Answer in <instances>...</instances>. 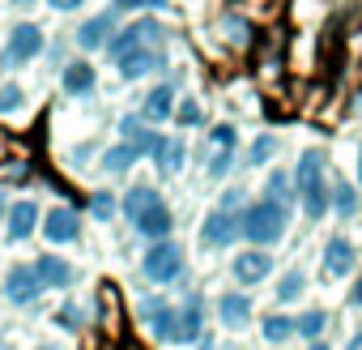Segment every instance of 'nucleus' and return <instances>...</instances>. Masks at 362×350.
<instances>
[{
	"label": "nucleus",
	"instance_id": "nucleus-1",
	"mask_svg": "<svg viewBox=\"0 0 362 350\" xmlns=\"http://www.w3.org/2000/svg\"><path fill=\"white\" fill-rule=\"evenodd\" d=\"M286 222H290L286 205H277V201H256V205H247V210L239 214V235L252 239L256 248H269V244H277V239L286 235Z\"/></svg>",
	"mask_w": 362,
	"mask_h": 350
},
{
	"label": "nucleus",
	"instance_id": "nucleus-2",
	"mask_svg": "<svg viewBox=\"0 0 362 350\" xmlns=\"http://www.w3.org/2000/svg\"><path fill=\"white\" fill-rule=\"evenodd\" d=\"M298 197H303L307 218L328 214V184H324V154L320 149H307L298 162Z\"/></svg>",
	"mask_w": 362,
	"mask_h": 350
},
{
	"label": "nucleus",
	"instance_id": "nucleus-3",
	"mask_svg": "<svg viewBox=\"0 0 362 350\" xmlns=\"http://www.w3.org/2000/svg\"><path fill=\"white\" fill-rule=\"evenodd\" d=\"M141 273H145L149 282H158V286L175 282L179 273H184V248H179L175 239H158V244L141 256Z\"/></svg>",
	"mask_w": 362,
	"mask_h": 350
},
{
	"label": "nucleus",
	"instance_id": "nucleus-4",
	"mask_svg": "<svg viewBox=\"0 0 362 350\" xmlns=\"http://www.w3.org/2000/svg\"><path fill=\"white\" fill-rule=\"evenodd\" d=\"M201 329H205V299L201 295H188L184 303L175 307V333H170V341L175 346H188V341L201 337Z\"/></svg>",
	"mask_w": 362,
	"mask_h": 350
},
{
	"label": "nucleus",
	"instance_id": "nucleus-5",
	"mask_svg": "<svg viewBox=\"0 0 362 350\" xmlns=\"http://www.w3.org/2000/svg\"><path fill=\"white\" fill-rule=\"evenodd\" d=\"M153 39H162V26H158V22H149V18H141V22H132L124 35H115V39L107 43V52H111V60L119 64L124 56L141 52V43H153Z\"/></svg>",
	"mask_w": 362,
	"mask_h": 350
},
{
	"label": "nucleus",
	"instance_id": "nucleus-6",
	"mask_svg": "<svg viewBox=\"0 0 362 350\" xmlns=\"http://www.w3.org/2000/svg\"><path fill=\"white\" fill-rule=\"evenodd\" d=\"M43 52V30L35 26V22H18L13 30H9V43H5V60L9 64H26V60H35Z\"/></svg>",
	"mask_w": 362,
	"mask_h": 350
},
{
	"label": "nucleus",
	"instance_id": "nucleus-7",
	"mask_svg": "<svg viewBox=\"0 0 362 350\" xmlns=\"http://www.w3.org/2000/svg\"><path fill=\"white\" fill-rule=\"evenodd\" d=\"M235 235H239V214H230L222 205L205 214V222H201V244L205 248H226Z\"/></svg>",
	"mask_w": 362,
	"mask_h": 350
},
{
	"label": "nucleus",
	"instance_id": "nucleus-8",
	"mask_svg": "<svg viewBox=\"0 0 362 350\" xmlns=\"http://www.w3.org/2000/svg\"><path fill=\"white\" fill-rule=\"evenodd\" d=\"M5 295H9L13 307H26V303H35V299L43 295V286H39V278H35L30 265H13V269L5 273Z\"/></svg>",
	"mask_w": 362,
	"mask_h": 350
},
{
	"label": "nucleus",
	"instance_id": "nucleus-9",
	"mask_svg": "<svg viewBox=\"0 0 362 350\" xmlns=\"http://www.w3.org/2000/svg\"><path fill=\"white\" fill-rule=\"evenodd\" d=\"M230 273H235L243 286H256V282H264V278L273 273V256H269L264 248L239 252V256H235V265H230Z\"/></svg>",
	"mask_w": 362,
	"mask_h": 350
},
{
	"label": "nucleus",
	"instance_id": "nucleus-10",
	"mask_svg": "<svg viewBox=\"0 0 362 350\" xmlns=\"http://www.w3.org/2000/svg\"><path fill=\"white\" fill-rule=\"evenodd\" d=\"M43 235H47L52 244H73V239L81 235V222H77V214H73L69 205H56V210L43 218Z\"/></svg>",
	"mask_w": 362,
	"mask_h": 350
},
{
	"label": "nucleus",
	"instance_id": "nucleus-11",
	"mask_svg": "<svg viewBox=\"0 0 362 350\" xmlns=\"http://www.w3.org/2000/svg\"><path fill=\"white\" fill-rule=\"evenodd\" d=\"M354 261H358V248H354L345 235H332L328 248H324V269H328V278H345V273L354 269Z\"/></svg>",
	"mask_w": 362,
	"mask_h": 350
},
{
	"label": "nucleus",
	"instance_id": "nucleus-12",
	"mask_svg": "<svg viewBox=\"0 0 362 350\" xmlns=\"http://www.w3.org/2000/svg\"><path fill=\"white\" fill-rule=\"evenodd\" d=\"M30 269H35V278H39V286H43V290H47V286H73V278H77V269H73L69 261L52 256V252H47V256H39Z\"/></svg>",
	"mask_w": 362,
	"mask_h": 350
},
{
	"label": "nucleus",
	"instance_id": "nucleus-13",
	"mask_svg": "<svg viewBox=\"0 0 362 350\" xmlns=\"http://www.w3.org/2000/svg\"><path fill=\"white\" fill-rule=\"evenodd\" d=\"M132 227H136V235H145V239H166L170 235V210L158 201V205H149V210H141L136 218H132Z\"/></svg>",
	"mask_w": 362,
	"mask_h": 350
},
{
	"label": "nucleus",
	"instance_id": "nucleus-14",
	"mask_svg": "<svg viewBox=\"0 0 362 350\" xmlns=\"http://www.w3.org/2000/svg\"><path fill=\"white\" fill-rule=\"evenodd\" d=\"M35 227H39V205H35V201H18V205H9V239H13V244L30 239Z\"/></svg>",
	"mask_w": 362,
	"mask_h": 350
},
{
	"label": "nucleus",
	"instance_id": "nucleus-15",
	"mask_svg": "<svg viewBox=\"0 0 362 350\" xmlns=\"http://www.w3.org/2000/svg\"><path fill=\"white\" fill-rule=\"evenodd\" d=\"M218 316H222L226 329H247V324H252V299L230 290V295L218 299Z\"/></svg>",
	"mask_w": 362,
	"mask_h": 350
},
{
	"label": "nucleus",
	"instance_id": "nucleus-16",
	"mask_svg": "<svg viewBox=\"0 0 362 350\" xmlns=\"http://www.w3.org/2000/svg\"><path fill=\"white\" fill-rule=\"evenodd\" d=\"M111 30H115V22H111L107 13H98V18H90V22L77 30V47L98 52V47H107V43H111Z\"/></svg>",
	"mask_w": 362,
	"mask_h": 350
},
{
	"label": "nucleus",
	"instance_id": "nucleus-17",
	"mask_svg": "<svg viewBox=\"0 0 362 350\" xmlns=\"http://www.w3.org/2000/svg\"><path fill=\"white\" fill-rule=\"evenodd\" d=\"M141 115H145V120H153V124L170 120V115H175V86H153V90H149V98L141 103Z\"/></svg>",
	"mask_w": 362,
	"mask_h": 350
},
{
	"label": "nucleus",
	"instance_id": "nucleus-18",
	"mask_svg": "<svg viewBox=\"0 0 362 350\" xmlns=\"http://www.w3.org/2000/svg\"><path fill=\"white\" fill-rule=\"evenodd\" d=\"M153 154H158V166H162L166 175H175V171H184V154H188V145H184V141H170V137H162Z\"/></svg>",
	"mask_w": 362,
	"mask_h": 350
},
{
	"label": "nucleus",
	"instance_id": "nucleus-19",
	"mask_svg": "<svg viewBox=\"0 0 362 350\" xmlns=\"http://www.w3.org/2000/svg\"><path fill=\"white\" fill-rule=\"evenodd\" d=\"M64 90H69V94H90V90H94V69H90L86 60H73V64L64 69Z\"/></svg>",
	"mask_w": 362,
	"mask_h": 350
},
{
	"label": "nucleus",
	"instance_id": "nucleus-20",
	"mask_svg": "<svg viewBox=\"0 0 362 350\" xmlns=\"http://www.w3.org/2000/svg\"><path fill=\"white\" fill-rule=\"evenodd\" d=\"M324 329H328V312H324V307H311V312H303V316L294 320V333L307 337V341H320Z\"/></svg>",
	"mask_w": 362,
	"mask_h": 350
},
{
	"label": "nucleus",
	"instance_id": "nucleus-21",
	"mask_svg": "<svg viewBox=\"0 0 362 350\" xmlns=\"http://www.w3.org/2000/svg\"><path fill=\"white\" fill-rule=\"evenodd\" d=\"M158 64H162V60H158L153 52H145V47H141V52H132V56H124V60H119V73H124V77H145V73H153Z\"/></svg>",
	"mask_w": 362,
	"mask_h": 350
},
{
	"label": "nucleus",
	"instance_id": "nucleus-22",
	"mask_svg": "<svg viewBox=\"0 0 362 350\" xmlns=\"http://www.w3.org/2000/svg\"><path fill=\"white\" fill-rule=\"evenodd\" d=\"M141 154L132 149V145H111L107 154H103V171H111V175H119V171H128L132 162H136Z\"/></svg>",
	"mask_w": 362,
	"mask_h": 350
},
{
	"label": "nucleus",
	"instance_id": "nucleus-23",
	"mask_svg": "<svg viewBox=\"0 0 362 350\" xmlns=\"http://www.w3.org/2000/svg\"><path fill=\"white\" fill-rule=\"evenodd\" d=\"M158 201H162L158 188H145V184H141V188H128V197H124V214L136 218L141 210H149V205H158Z\"/></svg>",
	"mask_w": 362,
	"mask_h": 350
},
{
	"label": "nucleus",
	"instance_id": "nucleus-24",
	"mask_svg": "<svg viewBox=\"0 0 362 350\" xmlns=\"http://www.w3.org/2000/svg\"><path fill=\"white\" fill-rule=\"evenodd\" d=\"M303 290H307L303 269H290V273H281V282H277V303H294Z\"/></svg>",
	"mask_w": 362,
	"mask_h": 350
},
{
	"label": "nucleus",
	"instance_id": "nucleus-25",
	"mask_svg": "<svg viewBox=\"0 0 362 350\" xmlns=\"http://www.w3.org/2000/svg\"><path fill=\"white\" fill-rule=\"evenodd\" d=\"M286 337H294V320L281 316V312L264 316V341H286Z\"/></svg>",
	"mask_w": 362,
	"mask_h": 350
},
{
	"label": "nucleus",
	"instance_id": "nucleus-26",
	"mask_svg": "<svg viewBox=\"0 0 362 350\" xmlns=\"http://www.w3.org/2000/svg\"><path fill=\"white\" fill-rule=\"evenodd\" d=\"M22 107H26L22 86H5V90H0V115H18Z\"/></svg>",
	"mask_w": 362,
	"mask_h": 350
},
{
	"label": "nucleus",
	"instance_id": "nucleus-27",
	"mask_svg": "<svg viewBox=\"0 0 362 350\" xmlns=\"http://www.w3.org/2000/svg\"><path fill=\"white\" fill-rule=\"evenodd\" d=\"M332 210H337L341 218H349V214L358 210V197H354V188H349V184H341V188L332 193Z\"/></svg>",
	"mask_w": 362,
	"mask_h": 350
},
{
	"label": "nucleus",
	"instance_id": "nucleus-28",
	"mask_svg": "<svg viewBox=\"0 0 362 350\" xmlns=\"http://www.w3.org/2000/svg\"><path fill=\"white\" fill-rule=\"evenodd\" d=\"M273 154H277V137H269V132H264V137H256V141H252V162H269Z\"/></svg>",
	"mask_w": 362,
	"mask_h": 350
},
{
	"label": "nucleus",
	"instance_id": "nucleus-29",
	"mask_svg": "<svg viewBox=\"0 0 362 350\" xmlns=\"http://www.w3.org/2000/svg\"><path fill=\"white\" fill-rule=\"evenodd\" d=\"M56 324H60V329H81V324H86V312L73 307V303H64V307L56 312Z\"/></svg>",
	"mask_w": 362,
	"mask_h": 350
},
{
	"label": "nucleus",
	"instance_id": "nucleus-30",
	"mask_svg": "<svg viewBox=\"0 0 362 350\" xmlns=\"http://www.w3.org/2000/svg\"><path fill=\"white\" fill-rule=\"evenodd\" d=\"M175 124H184V128H192V124H201V107L188 98V103H179L175 107Z\"/></svg>",
	"mask_w": 362,
	"mask_h": 350
},
{
	"label": "nucleus",
	"instance_id": "nucleus-31",
	"mask_svg": "<svg viewBox=\"0 0 362 350\" xmlns=\"http://www.w3.org/2000/svg\"><path fill=\"white\" fill-rule=\"evenodd\" d=\"M209 141H214L218 149H235V141H239V132H235L230 124H218V128L209 132Z\"/></svg>",
	"mask_w": 362,
	"mask_h": 350
},
{
	"label": "nucleus",
	"instance_id": "nucleus-32",
	"mask_svg": "<svg viewBox=\"0 0 362 350\" xmlns=\"http://www.w3.org/2000/svg\"><path fill=\"white\" fill-rule=\"evenodd\" d=\"M269 193H273L269 201H277V205H286V201H290V180H286V175H281V171H277V175H273V180H269Z\"/></svg>",
	"mask_w": 362,
	"mask_h": 350
},
{
	"label": "nucleus",
	"instance_id": "nucleus-33",
	"mask_svg": "<svg viewBox=\"0 0 362 350\" xmlns=\"http://www.w3.org/2000/svg\"><path fill=\"white\" fill-rule=\"evenodd\" d=\"M90 210H94V218H103V222H107V218H111V214H115V201H111V197H107V193H98V197H94V201H90Z\"/></svg>",
	"mask_w": 362,
	"mask_h": 350
},
{
	"label": "nucleus",
	"instance_id": "nucleus-34",
	"mask_svg": "<svg viewBox=\"0 0 362 350\" xmlns=\"http://www.w3.org/2000/svg\"><path fill=\"white\" fill-rule=\"evenodd\" d=\"M119 9H166L170 0H115Z\"/></svg>",
	"mask_w": 362,
	"mask_h": 350
},
{
	"label": "nucleus",
	"instance_id": "nucleus-35",
	"mask_svg": "<svg viewBox=\"0 0 362 350\" xmlns=\"http://www.w3.org/2000/svg\"><path fill=\"white\" fill-rule=\"evenodd\" d=\"M47 5H52V9H64V13H69V9H77V5H81V0H47Z\"/></svg>",
	"mask_w": 362,
	"mask_h": 350
},
{
	"label": "nucleus",
	"instance_id": "nucleus-36",
	"mask_svg": "<svg viewBox=\"0 0 362 350\" xmlns=\"http://www.w3.org/2000/svg\"><path fill=\"white\" fill-rule=\"evenodd\" d=\"M349 303H354V307H362V278L354 282V290H349Z\"/></svg>",
	"mask_w": 362,
	"mask_h": 350
},
{
	"label": "nucleus",
	"instance_id": "nucleus-37",
	"mask_svg": "<svg viewBox=\"0 0 362 350\" xmlns=\"http://www.w3.org/2000/svg\"><path fill=\"white\" fill-rule=\"evenodd\" d=\"M345 350H362V333H354V337L345 341Z\"/></svg>",
	"mask_w": 362,
	"mask_h": 350
},
{
	"label": "nucleus",
	"instance_id": "nucleus-38",
	"mask_svg": "<svg viewBox=\"0 0 362 350\" xmlns=\"http://www.w3.org/2000/svg\"><path fill=\"white\" fill-rule=\"evenodd\" d=\"M307 350H328V346H324V341H311V346H307Z\"/></svg>",
	"mask_w": 362,
	"mask_h": 350
},
{
	"label": "nucleus",
	"instance_id": "nucleus-39",
	"mask_svg": "<svg viewBox=\"0 0 362 350\" xmlns=\"http://www.w3.org/2000/svg\"><path fill=\"white\" fill-rule=\"evenodd\" d=\"M0 218H5V193H0Z\"/></svg>",
	"mask_w": 362,
	"mask_h": 350
},
{
	"label": "nucleus",
	"instance_id": "nucleus-40",
	"mask_svg": "<svg viewBox=\"0 0 362 350\" xmlns=\"http://www.w3.org/2000/svg\"><path fill=\"white\" fill-rule=\"evenodd\" d=\"M358 180H362V154H358Z\"/></svg>",
	"mask_w": 362,
	"mask_h": 350
},
{
	"label": "nucleus",
	"instance_id": "nucleus-41",
	"mask_svg": "<svg viewBox=\"0 0 362 350\" xmlns=\"http://www.w3.org/2000/svg\"><path fill=\"white\" fill-rule=\"evenodd\" d=\"M39 350H60V346H39Z\"/></svg>",
	"mask_w": 362,
	"mask_h": 350
}]
</instances>
